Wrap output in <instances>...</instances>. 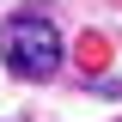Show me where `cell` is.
Masks as SVG:
<instances>
[{
    "label": "cell",
    "instance_id": "cell-1",
    "mask_svg": "<svg viewBox=\"0 0 122 122\" xmlns=\"http://www.w3.org/2000/svg\"><path fill=\"white\" fill-rule=\"evenodd\" d=\"M61 30L49 25L43 12H18V18H6L0 25V61L12 67L18 79H49L61 67Z\"/></svg>",
    "mask_w": 122,
    "mask_h": 122
}]
</instances>
